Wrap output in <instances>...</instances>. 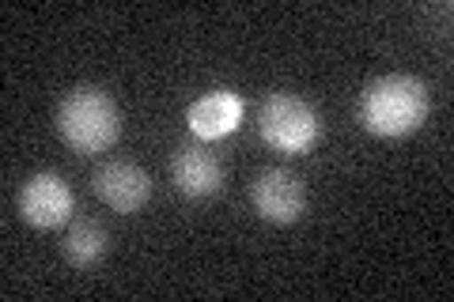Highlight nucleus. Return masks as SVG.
Wrapping results in <instances>:
<instances>
[{"mask_svg": "<svg viewBox=\"0 0 454 302\" xmlns=\"http://www.w3.org/2000/svg\"><path fill=\"white\" fill-rule=\"evenodd\" d=\"M243 121V98L235 91H208L186 110V125L197 140H223Z\"/></svg>", "mask_w": 454, "mask_h": 302, "instance_id": "nucleus-8", "label": "nucleus"}, {"mask_svg": "<svg viewBox=\"0 0 454 302\" xmlns=\"http://www.w3.org/2000/svg\"><path fill=\"white\" fill-rule=\"evenodd\" d=\"M250 200H254V212H258L262 220L288 227V223H295V220L303 215V208H307V190H303V182L295 178L292 170L269 166V170H262V174L254 178Z\"/></svg>", "mask_w": 454, "mask_h": 302, "instance_id": "nucleus-4", "label": "nucleus"}, {"mask_svg": "<svg viewBox=\"0 0 454 302\" xmlns=\"http://www.w3.org/2000/svg\"><path fill=\"white\" fill-rule=\"evenodd\" d=\"M432 113V91L420 76H409V72H390V76H379L372 88L360 98V121L372 136L382 140H397L409 136L428 121Z\"/></svg>", "mask_w": 454, "mask_h": 302, "instance_id": "nucleus-1", "label": "nucleus"}, {"mask_svg": "<svg viewBox=\"0 0 454 302\" xmlns=\"http://www.w3.org/2000/svg\"><path fill=\"white\" fill-rule=\"evenodd\" d=\"M110 253V235L95 220H76L65 235V261L73 268H95Z\"/></svg>", "mask_w": 454, "mask_h": 302, "instance_id": "nucleus-9", "label": "nucleus"}, {"mask_svg": "<svg viewBox=\"0 0 454 302\" xmlns=\"http://www.w3.org/2000/svg\"><path fill=\"white\" fill-rule=\"evenodd\" d=\"M73 190L65 185L61 174H31L20 190V215L38 231H53L73 220Z\"/></svg>", "mask_w": 454, "mask_h": 302, "instance_id": "nucleus-5", "label": "nucleus"}, {"mask_svg": "<svg viewBox=\"0 0 454 302\" xmlns=\"http://www.w3.org/2000/svg\"><path fill=\"white\" fill-rule=\"evenodd\" d=\"M170 178H175L178 193L201 200V197L220 193L223 166L208 148H201V143H182L175 151V159H170Z\"/></svg>", "mask_w": 454, "mask_h": 302, "instance_id": "nucleus-7", "label": "nucleus"}, {"mask_svg": "<svg viewBox=\"0 0 454 302\" xmlns=\"http://www.w3.org/2000/svg\"><path fill=\"white\" fill-rule=\"evenodd\" d=\"M57 128H61V140L73 151L98 155V151L114 148V140L121 136V113L106 91L76 88L57 106Z\"/></svg>", "mask_w": 454, "mask_h": 302, "instance_id": "nucleus-2", "label": "nucleus"}, {"mask_svg": "<svg viewBox=\"0 0 454 302\" xmlns=\"http://www.w3.org/2000/svg\"><path fill=\"white\" fill-rule=\"evenodd\" d=\"M258 133L269 148L288 151V155H303L318 143L322 136V118L318 110L303 103L300 95L288 91H273L258 110Z\"/></svg>", "mask_w": 454, "mask_h": 302, "instance_id": "nucleus-3", "label": "nucleus"}, {"mask_svg": "<svg viewBox=\"0 0 454 302\" xmlns=\"http://www.w3.org/2000/svg\"><path fill=\"white\" fill-rule=\"evenodd\" d=\"M95 197L103 200L106 208L121 212V215H137L140 208L152 200V178L145 166H137L129 159H110L95 170Z\"/></svg>", "mask_w": 454, "mask_h": 302, "instance_id": "nucleus-6", "label": "nucleus"}]
</instances>
